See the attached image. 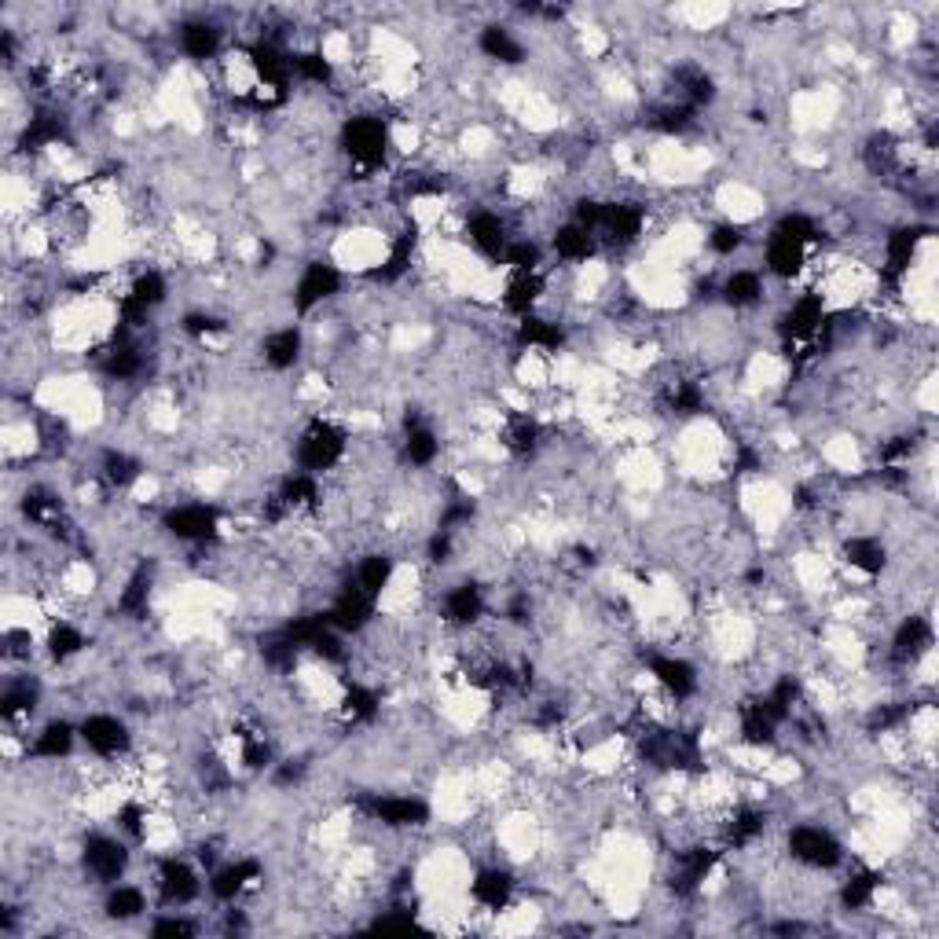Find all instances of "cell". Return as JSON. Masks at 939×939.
<instances>
[{"label": "cell", "mask_w": 939, "mask_h": 939, "mask_svg": "<svg viewBox=\"0 0 939 939\" xmlns=\"http://www.w3.org/2000/svg\"><path fill=\"white\" fill-rule=\"evenodd\" d=\"M375 595H367L364 587L349 584L342 595L334 598V606L327 609V624H331L338 635H349V631H364L375 617Z\"/></svg>", "instance_id": "8"}, {"label": "cell", "mask_w": 939, "mask_h": 939, "mask_svg": "<svg viewBox=\"0 0 939 939\" xmlns=\"http://www.w3.org/2000/svg\"><path fill=\"white\" fill-rule=\"evenodd\" d=\"M257 877H261V862L235 859V862H228V866H221V870L213 873L210 892H213V899H221V903H235V899H239V895H243Z\"/></svg>", "instance_id": "13"}, {"label": "cell", "mask_w": 939, "mask_h": 939, "mask_svg": "<svg viewBox=\"0 0 939 939\" xmlns=\"http://www.w3.org/2000/svg\"><path fill=\"white\" fill-rule=\"evenodd\" d=\"M774 730H778V719H774L760 701H752V705L741 708V738L749 741V745H771Z\"/></svg>", "instance_id": "29"}, {"label": "cell", "mask_w": 939, "mask_h": 939, "mask_svg": "<svg viewBox=\"0 0 939 939\" xmlns=\"http://www.w3.org/2000/svg\"><path fill=\"white\" fill-rule=\"evenodd\" d=\"M85 650V631L74 628L70 620H59V624H52V631H48V653H52V661H70V657H78V653Z\"/></svg>", "instance_id": "32"}, {"label": "cell", "mask_w": 939, "mask_h": 939, "mask_svg": "<svg viewBox=\"0 0 939 939\" xmlns=\"http://www.w3.org/2000/svg\"><path fill=\"white\" fill-rule=\"evenodd\" d=\"M169 294L166 279L158 276V272H144V276H136L133 290H129V298H136L144 309H155V305H162Z\"/></svg>", "instance_id": "43"}, {"label": "cell", "mask_w": 939, "mask_h": 939, "mask_svg": "<svg viewBox=\"0 0 939 939\" xmlns=\"http://www.w3.org/2000/svg\"><path fill=\"white\" fill-rule=\"evenodd\" d=\"M844 562H848L851 569H859V573L873 576V573H881L884 565H888V551H884L881 540L855 536V540L844 543Z\"/></svg>", "instance_id": "22"}, {"label": "cell", "mask_w": 939, "mask_h": 939, "mask_svg": "<svg viewBox=\"0 0 939 939\" xmlns=\"http://www.w3.org/2000/svg\"><path fill=\"white\" fill-rule=\"evenodd\" d=\"M917 243H921V232H914V228H903V232L888 235V276L892 279L903 276L917 254Z\"/></svg>", "instance_id": "35"}, {"label": "cell", "mask_w": 939, "mask_h": 939, "mask_svg": "<svg viewBox=\"0 0 939 939\" xmlns=\"http://www.w3.org/2000/svg\"><path fill=\"white\" fill-rule=\"evenodd\" d=\"M250 63H254L257 78L265 81L268 89H287V78H290V59L279 52L276 45H268V41H261V45L250 48Z\"/></svg>", "instance_id": "20"}, {"label": "cell", "mask_w": 939, "mask_h": 939, "mask_svg": "<svg viewBox=\"0 0 939 939\" xmlns=\"http://www.w3.org/2000/svg\"><path fill=\"white\" fill-rule=\"evenodd\" d=\"M679 89H683V96H686V107H701V103L716 100V85H712V78L697 67L679 70Z\"/></svg>", "instance_id": "39"}, {"label": "cell", "mask_w": 939, "mask_h": 939, "mask_svg": "<svg viewBox=\"0 0 939 939\" xmlns=\"http://www.w3.org/2000/svg\"><path fill=\"white\" fill-rule=\"evenodd\" d=\"M23 510H26V518L37 521V525H56L59 521V499H52L48 492H41V488L26 492Z\"/></svg>", "instance_id": "44"}, {"label": "cell", "mask_w": 939, "mask_h": 939, "mask_svg": "<svg viewBox=\"0 0 939 939\" xmlns=\"http://www.w3.org/2000/svg\"><path fill=\"white\" fill-rule=\"evenodd\" d=\"M763 829H767V815H763V811H756V807H745V811H738V815L730 818L727 844H734V848H745V844H752L756 837H763Z\"/></svg>", "instance_id": "36"}, {"label": "cell", "mask_w": 939, "mask_h": 939, "mask_svg": "<svg viewBox=\"0 0 939 939\" xmlns=\"http://www.w3.org/2000/svg\"><path fill=\"white\" fill-rule=\"evenodd\" d=\"M877 892H881V873H851L840 888V903H844V910H866L877 899Z\"/></svg>", "instance_id": "28"}, {"label": "cell", "mask_w": 939, "mask_h": 939, "mask_svg": "<svg viewBox=\"0 0 939 939\" xmlns=\"http://www.w3.org/2000/svg\"><path fill=\"white\" fill-rule=\"evenodd\" d=\"M81 741L89 745L96 756H103V760H114V756H125L129 752V745H133V734H129V727H125L118 716H89L85 723H81Z\"/></svg>", "instance_id": "7"}, {"label": "cell", "mask_w": 939, "mask_h": 939, "mask_svg": "<svg viewBox=\"0 0 939 939\" xmlns=\"http://www.w3.org/2000/svg\"><path fill=\"white\" fill-rule=\"evenodd\" d=\"M650 672H653V679H657V683H661L672 697H679V701H686V697L697 694L694 664H686L683 657H653Z\"/></svg>", "instance_id": "16"}, {"label": "cell", "mask_w": 939, "mask_h": 939, "mask_svg": "<svg viewBox=\"0 0 939 939\" xmlns=\"http://www.w3.org/2000/svg\"><path fill=\"white\" fill-rule=\"evenodd\" d=\"M389 580H393V558L389 554H371V558H364V562L356 565V587H364L367 595H382L389 587Z\"/></svg>", "instance_id": "30"}, {"label": "cell", "mask_w": 939, "mask_h": 939, "mask_svg": "<svg viewBox=\"0 0 939 939\" xmlns=\"http://www.w3.org/2000/svg\"><path fill=\"white\" fill-rule=\"evenodd\" d=\"M140 367H144V356H140V349H133V345H114L111 353H107V360H103V371H107V378H118V382H125V378L140 375Z\"/></svg>", "instance_id": "40"}, {"label": "cell", "mask_w": 939, "mask_h": 939, "mask_svg": "<svg viewBox=\"0 0 939 939\" xmlns=\"http://www.w3.org/2000/svg\"><path fill=\"white\" fill-rule=\"evenodd\" d=\"M180 48L191 59H213L221 48V30H213L210 23H188L180 30Z\"/></svg>", "instance_id": "31"}, {"label": "cell", "mask_w": 939, "mask_h": 939, "mask_svg": "<svg viewBox=\"0 0 939 939\" xmlns=\"http://www.w3.org/2000/svg\"><path fill=\"white\" fill-rule=\"evenodd\" d=\"M741 243H745V232H741L738 224H716L712 235H708V246H712L719 257H730L734 250H741Z\"/></svg>", "instance_id": "50"}, {"label": "cell", "mask_w": 939, "mask_h": 939, "mask_svg": "<svg viewBox=\"0 0 939 939\" xmlns=\"http://www.w3.org/2000/svg\"><path fill=\"white\" fill-rule=\"evenodd\" d=\"M518 342L529 345V349H558V345H562V327L547 320H536V316H521Z\"/></svg>", "instance_id": "34"}, {"label": "cell", "mask_w": 939, "mask_h": 939, "mask_svg": "<svg viewBox=\"0 0 939 939\" xmlns=\"http://www.w3.org/2000/svg\"><path fill=\"white\" fill-rule=\"evenodd\" d=\"M342 147L353 162L375 169L378 162L386 158V147H389L386 122H378V118H349L342 129Z\"/></svg>", "instance_id": "2"}, {"label": "cell", "mask_w": 939, "mask_h": 939, "mask_svg": "<svg viewBox=\"0 0 939 939\" xmlns=\"http://www.w3.org/2000/svg\"><path fill=\"white\" fill-rule=\"evenodd\" d=\"M441 455V441L430 426H411L408 437H404V459L411 466H430L433 459Z\"/></svg>", "instance_id": "33"}, {"label": "cell", "mask_w": 939, "mask_h": 939, "mask_svg": "<svg viewBox=\"0 0 939 939\" xmlns=\"http://www.w3.org/2000/svg\"><path fill=\"white\" fill-rule=\"evenodd\" d=\"M466 235H470V243L481 250L485 257H496V261H503V254H507V224L499 221V213H474L470 217V224H466Z\"/></svg>", "instance_id": "15"}, {"label": "cell", "mask_w": 939, "mask_h": 939, "mask_svg": "<svg viewBox=\"0 0 939 939\" xmlns=\"http://www.w3.org/2000/svg\"><path fill=\"white\" fill-rule=\"evenodd\" d=\"M342 455H345V433L338 430L334 422L316 419L309 430L301 433V444H298L301 474H323V470H331Z\"/></svg>", "instance_id": "1"}, {"label": "cell", "mask_w": 939, "mask_h": 939, "mask_svg": "<svg viewBox=\"0 0 939 939\" xmlns=\"http://www.w3.org/2000/svg\"><path fill=\"white\" fill-rule=\"evenodd\" d=\"M642 221H646L642 210L631 206V202H602V213H598V224H595V239H598V232H602L609 243L628 246L642 235Z\"/></svg>", "instance_id": "9"}, {"label": "cell", "mask_w": 939, "mask_h": 939, "mask_svg": "<svg viewBox=\"0 0 939 939\" xmlns=\"http://www.w3.org/2000/svg\"><path fill=\"white\" fill-rule=\"evenodd\" d=\"M543 294V279L536 272H514V279L507 283V294H503V305L518 316H529L536 309V301Z\"/></svg>", "instance_id": "24"}, {"label": "cell", "mask_w": 939, "mask_h": 939, "mask_svg": "<svg viewBox=\"0 0 939 939\" xmlns=\"http://www.w3.org/2000/svg\"><path fill=\"white\" fill-rule=\"evenodd\" d=\"M151 936H195V925L184 917H162L151 925Z\"/></svg>", "instance_id": "54"}, {"label": "cell", "mask_w": 939, "mask_h": 939, "mask_svg": "<svg viewBox=\"0 0 939 939\" xmlns=\"http://www.w3.org/2000/svg\"><path fill=\"white\" fill-rule=\"evenodd\" d=\"M444 617L452 620V624H463V628L477 624V620L485 617V598H481V587H474V584L452 587V591L444 595Z\"/></svg>", "instance_id": "18"}, {"label": "cell", "mask_w": 939, "mask_h": 939, "mask_svg": "<svg viewBox=\"0 0 939 939\" xmlns=\"http://www.w3.org/2000/svg\"><path fill=\"white\" fill-rule=\"evenodd\" d=\"M338 287H342V272L334 265L312 261V265L301 272L298 287H294V305H298V312H309V309H316L320 301L334 298Z\"/></svg>", "instance_id": "10"}, {"label": "cell", "mask_w": 939, "mask_h": 939, "mask_svg": "<svg viewBox=\"0 0 939 939\" xmlns=\"http://www.w3.org/2000/svg\"><path fill=\"white\" fill-rule=\"evenodd\" d=\"M503 441H507L510 452L529 455L532 448L540 444V426H536L532 419H514V422H510V430L503 433Z\"/></svg>", "instance_id": "45"}, {"label": "cell", "mask_w": 939, "mask_h": 939, "mask_svg": "<svg viewBox=\"0 0 939 939\" xmlns=\"http://www.w3.org/2000/svg\"><path fill=\"white\" fill-rule=\"evenodd\" d=\"M481 52L488 59H499V63H521V56H525V48L503 26H488L485 34H481Z\"/></svg>", "instance_id": "37"}, {"label": "cell", "mask_w": 939, "mask_h": 939, "mask_svg": "<svg viewBox=\"0 0 939 939\" xmlns=\"http://www.w3.org/2000/svg\"><path fill=\"white\" fill-rule=\"evenodd\" d=\"M103 910H107V917H114V921H136V917L147 910L144 888H136V884H111Z\"/></svg>", "instance_id": "25"}, {"label": "cell", "mask_w": 939, "mask_h": 939, "mask_svg": "<svg viewBox=\"0 0 939 939\" xmlns=\"http://www.w3.org/2000/svg\"><path fill=\"white\" fill-rule=\"evenodd\" d=\"M78 734L81 730L70 727L67 719H56V723H48V727L34 738V756L37 760H63V756H70Z\"/></svg>", "instance_id": "21"}, {"label": "cell", "mask_w": 939, "mask_h": 939, "mask_svg": "<svg viewBox=\"0 0 939 939\" xmlns=\"http://www.w3.org/2000/svg\"><path fill=\"white\" fill-rule=\"evenodd\" d=\"M804 257H807V246L804 243H793V239H785V235L771 232V239H767V268H771L774 276H778V279L800 276Z\"/></svg>", "instance_id": "19"}, {"label": "cell", "mask_w": 939, "mask_h": 939, "mask_svg": "<svg viewBox=\"0 0 939 939\" xmlns=\"http://www.w3.org/2000/svg\"><path fill=\"white\" fill-rule=\"evenodd\" d=\"M826 323V301H822V294H804V298H796L793 305H789V312L782 316V338H789V342H804V338H811V334L818 331Z\"/></svg>", "instance_id": "12"}, {"label": "cell", "mask_w": 939, "mask_h": 939, "mask_svg": "<svg viewBox=\"0 0 939 939\" xmlns=\"http://www.w3.org/2000/svg\"><path fill=\"white\" fill-rule=\"evenodd\" d=\"M59 136H63V122H59L56 114H37L23 129V147L26 151H41V147L56 144Z\"/></svg>", "instance_id": "38"}, {"label": "cell", "mask_w": 939, "mask_h": 939, "mask_svg": "<svg viewBox=\"0 0 939 939\" xmlns=\"http://www.w3.org/2000/svg\"><path fill=\"white\" fill-rule=\"evenodd\" d=\"M672 408H675V415H697V411L705 408V393H701V386H694V382H679V386L672 389Z\"/></svg>", "instance_id": "51"}, {"label": "cell", "mask_w": 939, "mask_h": 939, "mask_svg": "<svg viewBox=\"0 0 939 939\" xmlns=\"http://www.w3.org/2000/svg\"><path fill=\"white\" fill-rule=\"evenodd\" d=\"M184 331H188L191 338H206V334L224 331V323L217 320V316H206V312H191V316H184Z\"/></svg>", "instance_id": "53"}, {"label": "cell", "mask_w": 939, "mask_h": 939, "mask_svg": "<svg viewBox=\"0 0 939 939\" xmlns=\"http://www.w3.org/2000/svg\"><path fill=\"white\" fill-rule=\"evenodd\" d=\"M147 598H151V580H147V573H136L122 591V609L140 617V613H147Z\"/></svg>", "instance_id": "48"}, {"label": "cell", "mask_w": 939, "mask_h": 939, "mask_svg": "<svg viewBox=\"0 0 939 939\" xmlns=\"http://www.w3.org/2000/svg\"><path fill=\"white\" fill-rule=\"evenodd\" d=\"M760 298H763V279L756 276V272H749V268L730 272L727 283H723V301L734 305V309H749V305H756Z\"/></svg>", "instance_id": "27"}, {"label": "cell", "mask_w": 939, "mask_h": 939, "mask_svg": "<svg viewBox=\"0 0 939 939\" xmlns=\"http://www.w3.org/2000/svg\"><path fill=\"white\" fill-rule=\"evenodd\" d=\"M103 477H107L114 488L133 485L136 477H140V463H136L133 455H125V452H107V455H103Z\"/></svg>", "instance_id": "41"}, {"label": "cell", "mask_w": 939, "mask_h": 939, "mask_svg": "<svg viewBox=\"0 0 939 939\" xmlns=\"http://www.w3.org/2000/svg\"><path fill=\"white\" fill-rule=\"evenodd\" d=\"M690 122H694V107H686V103H679V107H661L657 118H653V125L664 129V133H683Z\"/></svg>", "instance_id": "52"}, {"label": "cell", "mask_w": 939, "mask_h": 939, "mask_svg": "<svg viewBox=\"0 0 939 939\" xmlns=\"http://www.w3.org/2000/svg\"><path fill=\"white\" fill-rule=\"evenodd\" d=\"M158 892H162V903H169V906L195 903L202 892L199 873L191 870L184 859H166L158 866Z\"/></svg>", "instance_id": "11"}, {"label": "cell", "mask_w": 939, "mask_h": 939, "mask_svg": "<svg viewBox=\"0 0 939 939\" xmlns=\"http://www.w3.org/2000/svg\"><path fill=\"white\" fill-rule=\"evenodd\" d=\"M932 646V624H928L925 617H906L903 624H899V631H895L892 639V657L895 661H917L921 653Z\"/></svg>", "instance_id": "17"}, {"label": "cell", "mask_w": 939, "mask_h": 939, "mask_svg": "<svg viewBox=\"0 0 939 939\" xmlns=\"http://www.w3.org/2000/svg\"><path fill=\"white\" fill-rule=\"evenodd\" d=\"M290 67L298 70L305 81H316V85H327V81H331V63H327L320 52H305V56L290 59Z\"/></svg>", "instance_id": "49"}, {"label": "cell", "mask_w": 939, "mask_h": 939, "mask_svg": "<svg viewBox=\"0 0 939 939\" xmlns=\"http://www.w3.org/2000/svg\"><path fill=\"white\" fill-rule=\"evenodd\" d=\"M85 870H89L92 881L100 884H118L129 870V848H125L118 837H107V833H96V837L85 840Z\"/></svg>", "instance_id": "4"}, {"label": "cell", "mask_w": 939, "mask_h": 939, "mask_svg": "<svg viewBox=\"0 0 939 939\" xmlns=\"http://www.w3.org/2000/svg\"><path fill=\"white\" fill-rule=\"evenodd\" d=\"M540 246L529 243V239H510L507 254H503V261H507L514 272H536L540 268Z\"/></svg>", "instance_id": "46"}, {"label": "cell", "mask_w": 939, "mask_h": 939, "mask_svg": "<svg viewBox=\"0 0 939 939\" xmlns=\"http://www.w3.org/2000/svg\"><path fill=\"white\" fill-rule=\"evenodd\" d=\"M298 356H301V331H298V327H283V331L268 334V342H265L268 367L287 371V367L298 364Z\"/></svg>", "instance_id": "26"}, {"label": "cell", "mask_w": 939, "mask_h": 939, "mask_svg": "<svg viewBox=\"0 0 939 939\" xmlns=\"http://www.w3.org/2000/svg\"><path fill=\"white\" fill-rule=\"evenodd\" d=\"M342 712L349 723H367V719H375V712H378V697L371 694V690H364V686H353L342 701Z\"/></svg>", "instance_id": "42"}, {"label": "cell", "mask_w": 939, "mask_h": 939, "mask_svg": "<svg viewBox=\"0 0 939 939\" xmlns=\"http://www.w3.org/2000/svg\"><path fill=\"white\" fill-rule=\"evenodd\" d=\"M789 855H793L796 862L811 866V870H833V866L844 859V848H840V840L833 837V833H826V829L796 826L793 833H789Z\"/></svg>", "instance_id": "3"}, {"label": "cell", "mask_w": 939, "mask_h": 939, "mask_svg": "<svg viewBox=\"0 0 939 939\" xmlns=\"http://www.w3.org/2000/svg\"><path fill=\"white\" fill-rule=\"evenodd\" d=\"M774 232L778 235H785V239H793V243H811L818 235V228H815V221L811 217H804V213H785L782 221L774 224Z\"/></svg>", "instance_id": "47"}, {"label": "cell", "mask_w": 939, "mask_h": 939, "mask_svg": "<svg viewBox=\"0 0 939 939\" xmlns=\"http://www.w3.org/2000/svg\"><path fill=\"white\" fill-rule=\"evenodd\" d=\"M166 529L184 543H206L221 529V514H217V507H206V503H184V507H173L166 514Z\"/></svg>", "instance_id": "6"}, {"label": "cell", "mask_w": 939, "mask_h": 939, "mask_svg": "<svg viewBox=\"0 0 939 939\" xmlns=\"http://www.w3.org/2000/svg\"><path fill=\"white\" fill-rule=\"evenodd\" d=\"M364 811L382 826L393 829H411V826H426L430 822V804L419 800V796H371L364 804Z\"/></svg>", "instance_id": "5"}, {"label": "cell", "mask_w": 939, "mask_h": 939, "mask_svg": "<svg viewBox=\"0 0 939 939\" xmlns=\"http://www.w3.org/2000/svg\"><path fill=\"white\" fill-rule=\"evenodd\" d=\"M595 235L587 232L584 224H562L558 232H554V254L562 257V261H587V257L595 254Z\"/></svg>", "instance_id": "23"}, {"label": "cell", "mask_w": 939, "mask_h": 939, "mask_svg": "<svg viewBox=\"0 0 939 939\" xmlns=\"http://www.w3.org/2000/svg\"><path fill=\"white\" fill-rule=\"evenodd\" d=\"M470 895H474V903L481 906V910L499 914V910H507L510 895H514V877H510L507 870H499V866L477 870L474 884H470Z\"/></svg>", "instance_id": "14"}]
</instances>
